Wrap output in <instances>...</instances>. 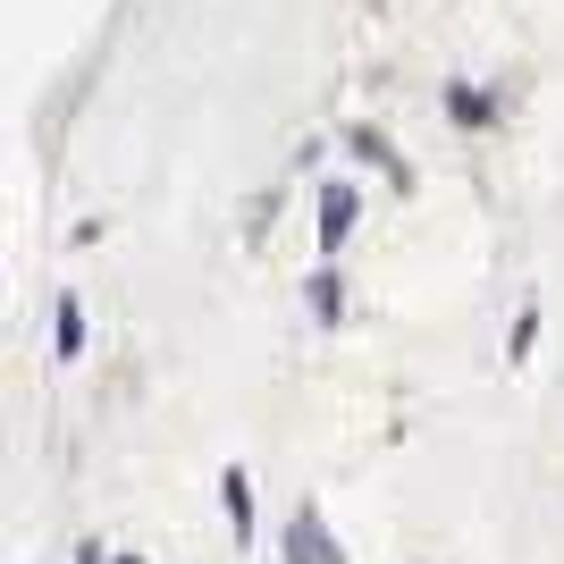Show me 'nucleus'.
<instances>
[{
  "mask_svg": "<svg viewBox=\"0 0 564 564\" xmlns=\"http://www.w3.org/2000/svg\"><path fill=\"white\" fill-rule=\"evenodd\" d=\"M354 219H362V194L354 186H321V245H346Z\"/></svg>",
  "mask_w": 564,
  "mask_h": 564,
  "instance_id": "2",
  "label": "nucleus"
},
{
  "mask_svg": "<svg viewBox=\"0 0 564 564\" xmlns=\"http://www.w3.org/2000/svg\"><path fill=\"white\" fill-rule=\"evenodd\" d=\"M286 564H346L329 540V522L312 514V506H295V522H286Z\"/></svg>",
  "mask_w": 564,
  "mask_h": 564,
  "instance_id": "1",
  "label": "nucleus"
},
{
  "mask_svg": "<svg viewBox=\"0 0 564 564\" xmlns=\"http://www.w3.org/2000/svg\"><path fill=\"white\" fill-rule=\"evenodd\" d=\"M346 143H354V152H362V161H379V169H388V177H404V169H397V152H388V143H379L371 127H362V135H346Z\"/></svg>",
  "mask_w": 564,
  "mask_h": 564,
  "instance_id": "5",
  "label": "nucleus"
},
{
  "mask_svg": "<svg viewBox=\"0 0 564 564\" xmlns=\"http://www.w3.org/2000/svg\"><path fill=\"white\" fill-rule=\"evenodd\" d=\"M51 337H59V354H85V312L59 304V321H51Z\"/></svg>",
  "mask_w": 564,
  "mask_h": 564,
  "instance_id": "4",
  "label": "nucleus"
},
{
  "mask_svg": "<svg viewBox=\"0 0 564 564\" xmlns=\"http://www.w3.org/2000/svg\"><path fill=\"white\" fill-rule=\"evenodd\" d=\"M219 506H228L236 547H245V540H253V480H245V471H219Z\"/></svg>",
  "mask_w": 564,
  "mask_h": 564,
  "instance_id": "3",
  "label": "nucleus"
}]
</instances>
